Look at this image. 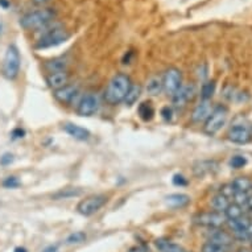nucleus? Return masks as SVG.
<instances>
[{
    "label": "nucleus",
    "instance_id": "obj_1",
    "mask_svg": "<svg viewBox=\"0 0 252 252\" xmlns=\"http://www.w3.org/2000/svg\"><path fill=\"white\" fill-rule=\"evenodd\" d=\"M132 82L128 75L124 73H118L108 82L106 90H104V100L111 106L122 103L128 93Z\"/></svg>",
    "mask_w": 252,
    "mask_h": 252
},
{
    "label": "nucleus",
    "instance_id": "obj_2",
    "mask_svg": "<svg viewBox=\"0 0 252 252\" xmlns=\"http://www.w3.org/2000/svg\"><path fill=\"white\" fill-rule=\"evenodd\" d=\"M56 19V11L52 8H42L38 11L29 12L21 17L19 24L25 31H37V29L45 28Z\"/></svg>",
    "mask_w": 252,
    "mask_h": 252
},
{
    "label": "nucleus",
    "instance_id": "obj_3",
    "mask_svg": "<svg viewBox=\"0 0 252 252\" xmlns=\"http://www.w3.org/2000/svg\"><path fill=\"white\" fill-rule=\"evenodd\" d=\"M21 57L20 52L16 48V45H8L5 50L4 60H3V66H1V73L5 78L9 81H13L17 78L20 73Z\"/></svg>",
    "mask_w": 252,
    "mask_h": 252
},
{
    "label": "nucleus",
    "instance_id": "obj_4",
    "mask_svg": "<svg viewBox=\"0 0 252 252\" xmlns=\"http://www.w3.org/2000/svg\"><path fill=\"white\" fill-rule=\"evenodd\" d=\"M228 118V110L224 106H217V107L211 111V114L209 115L206 120H205V124H203V132L206 135H215L218 133L222 127H223L226 122H227Z\"/></svg>",
    "mask_w": 252,
    "mask_h": 252
},
{
    "label": "nucleus",
    "instance_id": "obj_5",
    "mask_svg": "<svg viewBox=\"0 0 252 252\" xmlns=\"http://www.w3.org/2000/svg\"><path fill=\"white\" fill-rule=\"evenodd\" d=\"M70 38V33L66 32L61 27L50 29L49 32H46L36 44V49H48V48H54L66 42Z\"/></svg>",
    "mask_w": 252,
    "mask_h": 252
},
{
    "label": "nucleus",
    "instance_id": "obj_6",
    "mask_svg": "<svg viewBox=\"0 0 252 252\" xmlns=\"http://www.w3.org/2000/svg\"><path fill=\"white\" fill-rule=\"evenodd\" d=\"M108 198L106 195L96 194V195H90L87 198L82 199L77 206V211L83 217H90L94 215L96 211H99L102 207L107 203Z\"/></svg>",
    "mask_w": 252,
    "mask_h": 252
},
{
    "label": "nucleus",
    "instance_id": "obj_7",
    "mask_svg": "<svg viewBox=\"0 0 252 252\" xmlns=\"http://www.w3.org/2000/svg\"><path fill=\"white\" fill-rule=\"evenodd\" d=\"M227 222V219L224 217L223 213L218 211H202L194 217V223L207 228H220L224 223Z\"/></svg>",
    "mask_w": 252,
    "mask_h": 252
},
{
    "label": "nucleus",
    "instance_id": "obj_8",
    "mask_svg": "<svg viewBox=\"0 0 252 252\" xmlns=\"http://www.w3.org/2000/svg\"><path fill=\"white\" fill-rule=\"evenodd\" d=\"M182 86V74L181 70L177 67H169L166 69L162 75V89L169 96H173L180 87Z\"/></svg>",
    "mask_w": 252,
    "mask_h": 252
},
{
    "label": "nucleus",
    "instance_id": "obj_9",
    "mask_svg": "<svg viewBox=\"0 0 252 252\" xmlns=\"http://www.w3.org/2000/svg\"><path fill=\"white\" fill-rule=\"evenodd\" d=\"M227 139L235 144H247L252 140V129L246 124H234L228 129Z\"/></svg>",
    "mask_w": 252,
    "mask_h": 252
},
{
    "label": "nucleus",
    "instance_id": "obj_10",
    "mask_svg": "<svg viewBox=\"0 0 252 252\" xmlns=\"http://www.w3.org/2000/svg\"><path fill=\"white\" fill-rule=\"evenodd\" d=\"M99 107V102L94 94H86L82 96V99L79 100L78 107H77V114L83 118H90V116L95 115Z\"/></svg>",
    "mask_w": 252,
    "mask_h": 252
},
{
    "label": "nucleus",
    "instance_id": "obj_11",
    "mask_svg": "<svg viewBox=\"0 0 252 252\" xmlns=\"http://www.w3.org/2000/svg\"><path fill=\"white\" fill-rule=\"evenodd\" d=\"M195 86L193 83H189V85H182L180 87V90L174 94L172 98H173V104L176 108H184L186 104L189 103L190 100H193V98L195 96Z\"/></svg>",
    "mask_w": 252,
    "mask_h": 252
},
{
    "label": "nucleus",
    "instance_id": "obj_12",
    "mask_svg": "<svg viewBox=\"0 0 252 252\" xmlns=\"http://www.w3.org/2000/svg\"><path fill=\"white\" fill-rule=\"evenodd\" d=\"M79 89L75 85H66L58 90H54V98L62 104H70L78 96Z\"/></svg>",
    "mask_w": 252,
    "mask_h": 252
},
{
    "label": "nucleus",
    "instance_id": "obj_13",
    "mask_svg": "<svg viewBox=\"0 0 252 252\" xmlns=\"http://www.w3.org/2000/svg\"><path fill=\"white\" fill-rule=\"evenodd\" d=\"M211 111H213V110H211L210 100H201L199 104H197L194 110H193V114H191V122L195 124L202 123V122H205V120L209 118Z\"/></svg>",
    "mask_w": 252,
    "mask_h": 252
},
{
    "label": "nucleus",
    "instance_id": "obj_14",
    "mask_svg": "<svg viewBox=\"0 0 252 252\" xmlns=\"http://www.w3.org/2000/svg\"><path fill=\"white\" fill-rule=\"evenodd\" d=\"M69 79H70V75L65 71H57V73H50L48 77H46V83L50 89L53 90H58L61 87L69 85Z\"/></svg>",
    "mask_w": 252,
    "mask_h": 252
},
{
    "label": "nucleus",
    "instance_id": "obj_15",
    "mask_svg": "<svg viewBox=\"0 0 252 252\" xmlns=\"http://www.w3.org/2000/svg\"><path fill=\"white\" fill-rule=\"evenodd\" d=\"M63 131L69 135V136H71L73 139H75V140H79V141H86L90 139L91 133L89 129L83 128V127H81V126H78V124H74V123H66L63 124Z\"/></svg>",
    "mask_w": 252,
    "mask_h": 252
},
{
    "label": "nucleus",
    "instance_id": "obj_16",
    "mask_svg": "<svg viewBox=\"0 0 252 252\" xmlns=\"http://www.w3.org/2000/svg\"><path fill=\"white\" fill-rule=\"evenodd\" d=\"M209 242L228 248L232 244L234 239H232V236L230 235V234H227V232L223 231V230L213 228L210 232V235H209Z\"/></svg>",
    "mask_w": 252,
    "mask_h": 252
},
{
    "label": "nucleus",
    "instance_id": "obj_17",
    "mask_svg": "<svg viewBox=\"0 0 252 252\" xmlns=\"http://www.w3.org/2000/svg\"><path fill=\"white\" fill-rule=\"evenodd\" d=\"M145 90H147V93H148L149 95H158L161 91H164V89H162V77H158V75H153V77H151V78L147 81Z\"/></svg>",
    "mask_w": 252,
    "mask_h": 252
},
{
    "label": "nucleus",
    "instance_id": "obj_18",
    "mask_svg": "<svg viewBox=\"0 0 252 252\" xmlns=\"http://www.w3.org/2000/svg\"><path fill=\"white\" fill-rule=\"evenodd\" d=\"M165 202L172 207H184L190 202V197L182 193H176V194L166 195Z\"/></svg>",
    "mask_w": 252,
    "mask_h": 252
},
{
    "label": "nucleus",
    "instance_id": "obj_19",
    "mask_svg": "<svg viewBox=\"0 0 252 252\" xmlns=\"http://www.w3.org/2000/svg\"><path fill=\"white\" fill-rule=\"evenodd\" d=\"M230 184L234 188V190L239 193H251L252 191V178L238 177Z\"/></svg>",
    "mask_w": 252,
    "mask_h": 252
},
{
    "label": "nucleus",
    "instance_id": "obj_20",
    "mask_svg": "<svg viewBox=\"0 0 252 252\" xmlns=\"http://www.w3.org/2000/svg\"><path fill=\"white\" fill-rule=\"evenodd\" d=\"M224 217L227 220H236V219H240L244 217V209L243 206H240L238 203L231 202L227 206V209L223 211Z\"/></svg>",
    "mask_w": 252,
    "mask_h": 252
},
{
    "label": "nucleus",
    "instance_id": "obj_21",
    "mask_svg": "<svg viewBox=\"0 0 252 252\" xmlns=\"http://www.w3.org/2000/svg\"><path fill=\"white\" fill-rule=\"evenodd\" d=\"M140 95H141V86L140 85H137V83H132L123 102L126 103V106L131 107V106H133V104L136 103L137 100H139Z\"/></svg>",
    "mask_w": 252,
    "mask_h": 252
},
{
    "label": "nucleus",
    "instance_id": "obj_22",
    "mask_svg": "<svg viewBox=\"0 0 252 252\" xmlns=\"http://www.w3.org/2000/svg\"><path fill=\"white\" fill-rule=\"evenodd\" d=\"M156 244V247L160 250L161 252H189L184 250L181 246H178L176 243H172L170 240H166V239H157L155 242Z\"/></svg>",
    "mask_w": 252,
    "mask_h": 252
},
{
    "label": "nucleus",
    "instance_id": "obj_23",
    "mask_svg": "<svg viewBox=\"0 0 252 252\" xmlns=\"http://www.w3.org/2000/svg\"><path fill=\"white\" fill-rule=\"evenodd\" d=\"M211 207L214 209V211H218V213H223L226 209H227V206L230 205V198L228 197H226V195L220 194V193H218V194H215L213 198H211Z\"/></svg>",
    "mask_w": 252,
    "mask_h": 252
},
{
    "label": "nucleus",
    "instance_id": "obj_24",
    "mask_svg": "<svg viewBox=\"0 0 252 252\" xmlns=\"http://www.w3.org/2000/svg\"><path fill=\"white\" fill-rule=\"evenodd\" d=\"M67 62L65 58H54L50 61L45 62V69L48 73H57V71H65L66 70Z\"/></svg>",
    "mask_w": 252,
    "mask_h": 252
},
{
    "label": "nucleus",
    "instance_id": "obj_25",
    "mask_svg": "<svg viewBox=\"0 0 252 252\" xmlns=\"http://www.w3.org/2000/svg\"><path fill=\"white\" fill-rule=\"evenodd\" d=\"M218 169V164L215 161H201L194 165V173L197 176H205V174L213 173Z\"/></svg>",
    "mask_w": 252,
    "mask_h": 252
},
{
    "label": "nucleus",
    "instance_id": "obj_26",
    "mask_svg": "<svg viewBox=\"0 0 252 252\" xmlns=\"http://www.w3.org/2000/svg\"><path fill=\"white\" fill-rule=\"evenodd\" d=\"M217 83L215 81H205L201 86V98L202 100H210L215 93Z\"/></svg>",
    "mask_w": 252,
    "mask_h": 252
},
{
    "label": "nucleus",
    "instance_id": "obj_27",
    "mask_svg": "<svg viewBox=\"0 0 252 252\" xmlns=\"http://www.w3.org/2000/svg\"><path fill=\"white\" fill-rule=\"evenodd\" d=\"M137 112H139V116L141 119L145 120V122H148L155 116V108L149 102H143L141 104H139Z\"/></svg>",
    "mask_w": 252,
    "mask_h": 252
},
{
    "label": "nucleus",
    "instance_id": "obj_28",
    "mask_svg": "<svg viewBox=\"0 0 252 252\" xmlns=\"http://www.w3.org/2000/svg\"><path fill=\"white\" fill-rule=\"evenodd\" d=\"M81 193H82V190L78 188H66V189H62V190L57 191L56 194H53V199L73 198V197L81 195Z\"/></svg>",
    "mask_w": 252,
    "mask_h": 252
},
{
    "label": "nucleus",
    "instance_id": "obj_29",
    "mask_svg": "<svg viewBox=\"0 0 252 252\" xmlns=\"http://www.w3.org/2000/svg\"><path fill=\"white\" fill-rule=\"evenodd\" d=\"M85 240H86V234H85V232L75 231L67 236L66 243L67 244H79V243H83Z\"/></svg>",
    "mask_w": 252,
    "mask_h": 252
},
{
    "label": "nucleus",
    "instance_id": "obj_30",
    "mask_svg": "<svg viewBox=\"0 0 252 252\" xmlns=\"http://www.w3.org/2000/svg\"><path fill=\"white\" fill-rule=\"evenodd\" d=\"M202 252H228V248L219 246V244L211 243V242H206L202 246Z\"/></svg>",
    "mask_w": 252,
    "mask_h": 252
},
{
    "label": "nucleus",
    "instance_id": "obj_31",
    "mask_svg": "<svg viewBox=\"0 0 252 252\" xmlns=\"http://www.w3.org/2000/svg\"><path fill=\"white\" fill-rule=\"evenodd\" d=\"M247 164V158L244 156H232L231 160H230V165L235 169H240L243 168L244 165Z\"/></svg>",
    "mask_w": 252,
    "mask_h": 252
},
{
    "label": "nucleus",
    "instance_id": "obj_32",
    "mask_svg": "<svg viewBox=\"0 0 252 252\" xmlns=\"http://www.w3.org/2000/svg\"><path fill=\"white\" fill-rule=\"evenodd\" d=\"M3 186L7 188V189H13V188L20 186V181H19V178L15 177V176H11V177H7L4 181H3Z\"/></svg>",
    "mask_w": 252,
    "mask_h": 252
},
{
    "label": "nucleus",
    "instance_id": "obj_33",
    "mask_svg": "<svg viewBox=\"0 0 252 252\" xmlns=\"http://www.w3.org/2000/svg\"><path fill=\"white\" fill-rule=\"evenodd\" d=\"M12 162H13V155H11V153H4L3 156L0 157V165L7 166V165H11Z\"/></svg>",
    "mask_w": 252,
    "mask_h": 252
},
{
    "label": "nucleus",
    "instance_id": "obj_34",
    "mask_svg": "<svg viewBox=\"0 0 252 252\" xmlns=\"http://www.w3.org/2000/svg\"><path fill=\"white\" fill-rule=\"evenodd\" d=\"M172 181H173V184L176 186H185L188 184V180L182 174H174Z\"/></svg>",
    "mask_w": 252,
    "mask_h": 252
},
{
    "label": "nucleus",
    "instance_id": "obj_35",
    "mask_svg": "<svg viewBox=\"0 0 252 252\" xmlns=\"http://www.w3.org/2000/svg\"><path fill=\"white\" fill-rule=\"evenodd\" d=\"M161 116L166 120V122H170L172 118H173V110L170 107H164L161 110Z\"/></svg>",
    "mask_w": 252,
    "mask_h": 252
},
{
    "label": "nucleus",
    "instance_id": "obj_36",
    "mask_svg": "<svg viewBox=\"0 0 252 252\" xmlns=\"http://www.w3.org/2000/svg\"><path fill=\"white\" fill-rule=\"evenodd\" d=\"M11 135H12V139H21V137H24L25 132H24V129L16 128V129H13Z\"/></svg>",
    "mask_w": 252,
    "mask_h": 252
},
{
    "label": "nucleus",
    "instance_id": "obj_37",
    "mask_svg": "<svg viewBox=\"0 0 252 252\" xmlns=\"http://www.w3.org/2000/svg\"><path fill=\"white\" fill-rule=\"evenodd\" d=\"M128 252H148V250L144 246H135V247L129 248Z\"/></svg>",
    "mask_w": 252,
    "mask_h": 252
},
{
    "label": "nucleus",
    "instance_id": "obj_38",
    "mask_svg": "<svg viewBox=\"0 0 252 252\" xmlns=\"http://www.w3.org/2000/svg\"><path fill=\"white\" fill-rule=\"evenodd\" d=\"M243 207H246L248 211H252V194L248 195L247 201H246V203H244Z\"/></svg>",
    "mask_w": 252,
    "mask_h": 252
},
{
    "label": "nucleus",
    "instance_id": "obj_39",
    "mask_svg": "<svg viewBox=\"0 0 252 252\" xmlns=\"http://www.w3.org/2000/svg\"><path fill=\"white\" fill-rule=\"evenodd\" d=\"M34 5H45L46 3H49L50 0H32Z\"/></svg>",
    "mask_w": 252,
    "mask_h": 252
},
{
    "label": "nucleus",
    "instance_id": "obj_40",
    "mask_svg": "<svg viewBox=\"0 0 252 252\" xmlns=\"http://www.w3.org/2000/svg\"><path fill=\"white\" fill-rule=\"evenodd\" d=\"M11 5V3H9L8 0H0V7H3L4 9H7Z\"/></svg>",
    "mask_w": 252,
    "mask_h": 252
},
{
    "label": "nucleus",
    "instance_id": "obj_41",
    "mask_svg": "<svg viewBox=\"0 0 252 252\" xmlns=\"http://www.w3.org/2000/svg\"><path fill=\"white\" fill-rule=\"evenodd\" d=\"M246 232H247V235H248V238H250V240H252V223H250V226L247 227Z\"/></svg>",
    "mask_w": 252,
    "mask_h": 252
},
{
    "label": "nucleus",
    "instance_id": "obj_42",
    "mask_svg": "<svg viewBox=\"0 0 252 252\" xmlns=\"http://www.w3.org/2000/svg\"><path fill=\"white\" fill-rule=\"evenodd\" d=\"M56 250H57V247L54 246V247H50V248H48V250H45L44 252H56Z\"/></svg>",
    "mask_w": 252,
    "mask_h": 252
},
{
    "label": "nucleus",
    "instance_id": "obj_43",
    "mask_svg": "<svg viewBox=\"0 0 252 252\" xmlns=\"http://www.w3.org/2000/svg\"><path fill=\"white\" fill-rule=\"evenodd\" d=\"M15 252H27V250L23 247H17L16 250H15Z\"/></svg>",
    "mask_w": 252,
    "mask_h": 252
},
{
    "label": "nucleus",
    "instance_id": "obj_44",
    "mask_svg": "<svg viewBox=\"0 0 252 252\" xmlns=\"http://www.w3.org/2000/svg\"><path fill=\"white\" fill-rule=\"evenodd\" d=\"M238 252H252V250H250V248H240Z\"/></svg>",
    "mask_w": 252,
    "mask_h": 252
},
{
    "label": "nucleus",
    "instance_id": "obj_45",
    "mask_svg": "<svg viewBox=\"0 0 252 252\" xmlns=\"http://www.w3.org/2000/svg\"><path fill=\"white\" fill-rule=\"evenodd\" d=\"M1 31H3V24L0 23V34H1Z\"/></svg>",
    "mask_w": 252,
    "mask_h": 252
}]
</instances>
